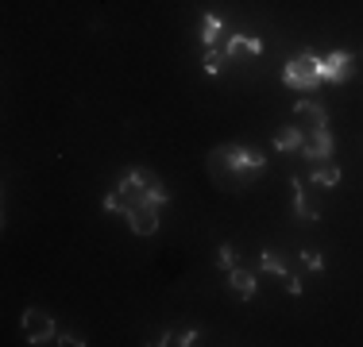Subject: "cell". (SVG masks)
<instances>
[{
    "label": "cell",
    "instance_id": "cell-1",
    "mask_svg": "<svg viewBox=\"0 0 363 347\" xmlns=\"http://www.w3.org/2000/svg\"><path fill=\"white\" fill-rule=\"evenodd\" d=\"M167 201H170V197H167V189L159 186V178H155V174H147V170H128L124 181L116 186V193L105 197V208H108V212L128 216L132 208H140V205L162 208Z\"/></svg>",
    "mask_w": 363,
    "mask_h": 347
},
{
    "label": "cell",
    "instance_id": "cell-2",
    "mask_svg": "<svg viewBox=\"0 0 363 347\" xmlns=\"http://www.w3.org/2000/svg\"><path fill=\"white\" fill-rule=\"evenodd\" d=\"M209 166L220 181H240L244 186L247 178H255L267 166V159L259 151H247V147H217L209 154Z\"/></svg>",
    "mask_w": 363,
    "mask_h": 347
},
{
    "label": "cell",
    "instance_id": "cell-3",
    "mask_svg": "<svg viewBox=\"0 0 363 347\" xmlns=\"http://www.w3.org/2000/svg\"><path fill=\"white\" fill-rule=\"evenodd\" d=\"M282 81L290 85V89H317L321 85V58L313 55V50H298V55H290L286 69H282Z\"/></svg>",
    "mask_w": 363,
    "mask_h": 347
},
{
    "label": "cell",
    "instance_id": "cell-4",
    "mask_svg": "<svg viewBox=\"0 0 363 347\" xmlns=\"http://www.w3.org/2000/svg\"><path fill=\"white\" fill-rule=\"evenodd\" d=\"M20 328H23V340H28V343H50V340H55V332H58L55 317L43 312V309H23Z\"/></svg>",
    "mask_w": 363,
    "mask_h": 347
},
{
    "label": "cell",
    "instance_id": "cell-5",
    "mask_svg": "<svg viewBox=\"0 0 363 347\" xmlns=\"http://www.w3.org/2000/svg\"><path fill=\"white\" fill-rule=\"evenodd\" d=\"M333 151H336V139H333V132H328V127H317V132H309L306 143H301V154H306L309 162L333 159Z\"/></svg>",
    "mask_w": 363,
    "mask_h": 347
},
{
    "label": "cell",
    "instance_id": "cell-6",
    "mask_svg": "<svg viewBox=\"0 0 363 347\" xmlns=\"http://www.w3.org/2000/svg\"><path fill=\"white\" fill-rule=\"evenodd\" d=\"M294 120H298V127H301V132H306V135L328 124L325 108H321V104H317V101H298V104H294Z\"/></svg>",
    "mask_w": 363,
    "mask_h": 347
},
{
    "label": "cell",
    "instance_id": "cell-7",
    "mask_svg": "<svg viewBox=\"0 0 363 347\" xmlns=\"http://www.w3.org/2000/svg\"><path fill=\"white\" fill-rule=\"evenodd\" d=\"M352 74V55L348 50H333L328 58H321V81H348Z\"/></svg>",
    "mask_w": 363,
    "mask_h": 347
},
{
    "label": "cell",
    "instance_id": "cell-8",
    "mask_svg": "<svg viewBox=\"0 0 363 347\" xmlns=\"http://www.w3.org/2000/svg\"><path fill=\"white\" fill-rule=\"evenodd\" d=\"M159 212L162 208H155V205H140V208L128 212V224H132L135 236H155V232H159Z\"/></svg>",
    "mask_w": 363,
    "mask_h": 347
},
{
    "label": "cell",
    "instance_id": "cell-9",
    "mask_svg": "<svg viewBox=\"0 0 363 347\" xmlns=\"http://www.w3.org/2000/svg\"><path fill=\"white\" fill-rule=\"evenodd\" d=\"M224 55H228V62H232V58H259V55H263V42H259L255 35L236 31L228 39V47H224Z\"/></svg>",
    "mask_w": 363,
    "mask_h": 347
},
{
    "label": "cell",
    "instance_id": "cell-10",
    "mask_svg": "<svg viewBox=\"0 0 363 347\" xmlns=\"http://www.w3.org/2000/svg\"><path fill=\"white\" fill-rule=\"evenodd\" d=\"M313 186H321V189H336V186H340V166H336L333 159L313 162Z\"/></svg>",
    "mask_w": 363,
    "mask_h": 347
},
{
    "label": "cell",
    "instance_id": "cell-11",
    "mask_svg": "<svg viewBox=\"0 0 363 347\" xmlns=\"http://www.w3.org/2000/svg\"><path fill=\"white\" fill-rule=\"evenodd\" d=\"M228 285H232V290H236L244 301H252V297H255V274H252V271H244V266L228 271Z\"/></svg>",
    "mask_w": 363,
    "mask_h": 347
},
{
    "label": "cell",
    "instance_id": "cell-12",
    "mask_svg": "<svg viewBox=\"0 0 363 347\" xmlns=\"http://www.w3.org/2000/svg\"><path fill=\"white\" fill-rule=\"evenodd\" d=\"M290 186H294V212H298L301 220H321V212H317V208L309 205L306 189H301V178H290Z\"/></svg>",
    "mask_w": 363,
    "mask_h": 347
},
{
    "label": "cell",
    "instance_id": "cell-13",
    "mask_svg": "<svg viewBox=\"0 0 363 347\" xmlns=\"http://www.w3.org/2000/svg\"><path fill=\"white\" fill-rule=\"evenodd\" d=\"M301 143H306L301 127H286V132L274 135V151H301Z\"/></svg>",
    "mask_w": 363,
    "mask_h": 347
},
{
    "label": "cell",
    "instance_id": "cell-14",
    "mask_svg": "<svg viewBox=\"0 0 363 347\" xmlns=\"http://www.w3.org/2000/svg\"><path fill=\"white\" fill-rule=\"evenodd\" d=\"M220 31H224L220 16H201V42H205V47H217Z\"/></svg>",
    "mask_w": 363,
    "mask_h": 347
},
{
    "label": "cell",
    "instance_id": "cell-15",
    "mask_svg": "<svg viewBox=\"0 0 363 347\" xmlns=\"http://www.w3.org/2000/svg\"><path fill=\"white\" fill-rule=\"evenodd\" d=\"M259 271H263V274H274V278H286V266H282V258L271 255V251H263V255H259Z\"/></svg>",
    "mask_w": 363,
    "mask_h": 347
},
{
    "label": "cell",
    "instance_id": "cell-16",
    "mask_svg": "<svg viewBox=\"0 0 363 347\" xmlns=\"http://www.w3.org/2000/svg\"><path fill=\"white\" fill-rule=\"evenodd\" d=\"M194 340H197V328H186V332H167L159 343L162 347H189Z\"/></svg>",
    "mask_w": 363,
    "mask_h": 347
},
{
    "label": "cell",
    "instance_id": "cell-17",
    "mask_svg": "<svg viewBox=\"0 0 363 347\" xmlns=\"http://www.w3.org/2000/svg\"><path fill=\"white\" fill-rule=\"evenodd\" d=\"M224 62H228V55H224V50L220 47H209V50H205V74H220V69H224Z\"/></svg>",
    "mask_w": 363,
    "mask_h": 347
},
{
    "label": "cell",
    "instance_id": "cell-18",
    "mask_svg": "<svg viewBox=\"0 0 363 347\" xmlns=\"http://www.w3.org/2000/svg\"><path fill=\"white\" fill-rule=\"evenodd\" d=\"M220 266H224V271H236V251H232V243H224V247H220Z\"/></svg>",
    "mask_w": 363,
    "mask_h": 347
},
{
    "label": "cell",
    "instance_id": "cell-19",
    "mask_svg": "<svg viewBox=\"0 0 363 347\" xmlns=\"http://www.w3.org/2000/svg\"><path fill=\"white\" fill-rule=\"evenodd\" d=\"M301 263H306L309 271H321V255H317V251H306V255H301Z\"/></svg>",
    "mask_w": 363,
    "mask_h": 347
},
{
    "label": "cell",
    "instance_id": "cell-20",
    "mask_svg": "<svg viewBox=\"0 0 363 347\" xmlns=\"http://www.w3.org/2000/svg\"><path fill=\"white\" fill-rule=\"evenodd\" d=\"M282 285H286V290L294 293V297H298V293H301V282H298V278H290V274L282 278Z\"/></svg>",
    "mask_w": 363,
    "mask_h": 347
},
{
    "label": "cell",
    "instance_id": "cell-21",
    "mask_svg": "<svg viewBox=\"0 0 363 347\" xmlns=\"http://www.w3.org/2000/svg\"><path fill=\"white\" fill-rule=\"evenodd\" d=\"M58 343H74V347H82L85 340H82V336H74V332H66V336H62V340H58Z\"/></svg>",
    "mask_w": 363,
    "mask_h": 347
}]
</instances>
